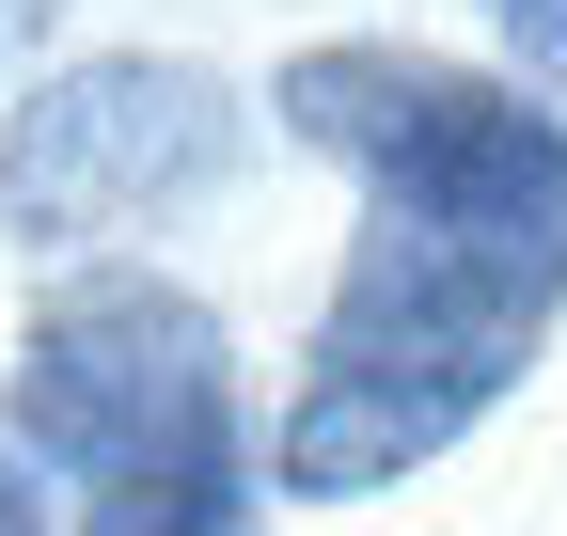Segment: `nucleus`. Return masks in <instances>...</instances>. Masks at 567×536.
<instances>
[{
    "mask_svg": "<svg viewBox=\"0 0 567 536\" xmlns=\"http://www.w3.org/2000/svg\"><path fill=\"white\" fill-rule=\"evenodd\" d=\"M48 32H63V0H0V80H17V63H32Z\"/></svg>",
    "mask_w": 567,
    "mask_h": 536,
    "instance_id": "nucleus-6",
    "label": "nucleus"
},
{
    "mask_svg": "<svg viewBox=\"0 0 567 536\" xmlns=\"http://www.w3.org/2000/svg\"><path fill=\"white\" fill-rule=\"evenodd\" d=\"M488 17L520 48V95H567V0H488Z\"/></svg>",
    "mask_w": 567,
    "mask_h": 536,
    "instance_id": "nucleus-5",
    "label": "nucleus"
},
{
    "mask_svg": "<svg viewBox=\"0 0 567 536\" xmlns=\"http://www.w3.org/2000/svg\"><path fill=\"white\" fill-rule=\"evenodd\" d=\"M284 143H316L363 174L379 221H457V237H551L567 252V111L488 80V63L442 48H379V32H331L268 80Z\"/></svg>",
    "mask_w": 567,
    "mask_h": 536,
    "instance_id": "nucleus-1",
    "label": "nucleus"
},
{
    "mask_svg": "<svg viewBox=\"0 0 567 536\" xmlns=\"http://www.w3.org/2000/svg\"><path fill=\"white\" fill-rule=\"evenodd\" d=\"M0 536H48V505H32V474H0Z\"/></svg>",
    "mask_w": 567,
    "mask_h": 536,
    "instance_id": "nucleus-7",
    "label": "nucleus"
},
{
    "mask_svg": "<svg viewBox=\"0 0 567 536\" xmlns=\"http://www.w3.org/2000/svg\"><path fill=\"white\" fill-rule=\"evenodd\" d=\"M237 158H252V95L221 63L95 48V63H63V80H32L17 126H0V237L17 252H80L111 221H174Z\"/></svg>",
    "mask_w": 567,
    "mask_h": 536,
    "instance_id": "nucleus-2",
    "label": "nucleus"
},
{
    "mask_svg": "<svg viewBox=\"0 0 567 536\" xmlns=\"http://www.w3.org/2000/svg\"><path fill=\"white\" fill-rule=\"evenodd\" d=\"M252 489H268V457L237 411H205L174 442H142L126 474L80 489V536H252Z\"/></svg>",
    "mask_w": 567,
    "mask_h": 536,
    "instance_id": "nucleus-4",
    "label": "nucleus"
},
{
    "mask_svg": "<svg viewBox=\"0 0 567 536\" xmlns=\"http://www.w3.org/2000/svg\"><path fill=\"white\" fill-rule=\"evenodd\" d=\"M205 411H237V363H221V316L158 268H95V285H63L17 348V457L48 474H126L142 442H174Z\"/></svg>",
    "mask_w": 567,
    "mask_h": 536,
    "instance_id": "nucleus-3",
    "label": "nucleus"
}]
</instances>
